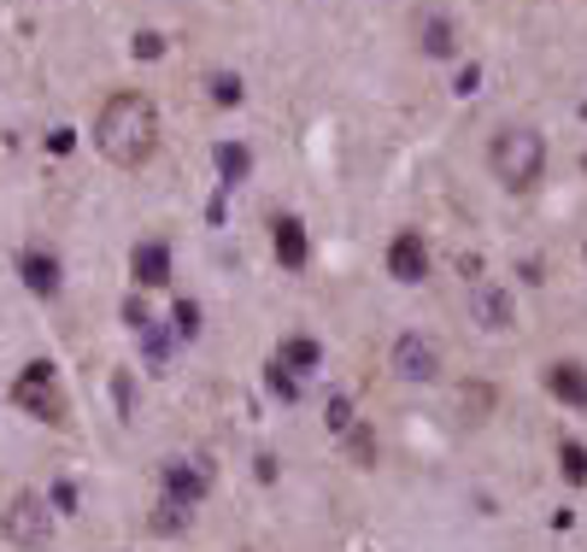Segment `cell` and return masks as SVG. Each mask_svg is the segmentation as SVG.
I'll use <instances>...</instances> for the list:
<instances>
[{
	"label": "cell",
	"instance_id": "obj_5",
	"mask_svg": "<svg viewBox=\"0 0 587 552\" xmlns=\"http://www.w3.org/2000/svg\"><path fill=\"white\" fill-rule=\"evenodd\" d=\"M388 371L400 376V383H441V341H429L418 330H406L400 341L388 347Z\"/></svg>",
	"mask_w": 587,
	"mask_h": 552
},
{
	"label": "cell",
	"instance_id": "obj_18",
	"mask_svg": "<svg viewBox=\"0 0 587 552\" xmlns=\"http://www.w3.org/2000/svg\"><path fill=\"white\" fill-rule=\"evenodd\" d=\"M206 89H212L218 107H241V95H247V89H241V77H230V71H212V82H206Z\"/></svg>",
	"mask_w": 587,
	"mask_h": 552
},
{
	"label": "cell",
	"instance_id": "obj_27",
	"mask_svg": "<svg viewBox=\"0 0 587 552\" xmlns=\"http://www.w3.org/2000/svg\"><path fill=\"white\" fill-rule=\"evenodd\" d=\"M582 258H587V253H582Z\"/></svg>",
	"mask_w": 587,
	"mask_h": 552
},
{
	"label": "cell",
	"instance_id": "obj_6",
	"mask_svg": "<svg viewBox=\"0 0 587 552\" xmlns=\"http://www.w3.org/2000/svg\"><path fill=\"white\" fill-rule=\"evenodd\" d=\"M464 312L481 335H511L517 330V306L499 283H470V295H464Z\"/></svg>",
	"mask_w": 587,
	"mask_h": 552
},
{
	"label": "cell",
	"instance_id": "obj_19",
	"mask_svg": "<svg viewBox=\"0 0 587 552\" xmlns=\"http://www.w3.org/2000/svg\"><path fill=\"white\" fill-rule=\"evenodd\" d=\"M323 423H330V435H347V429H353V400H347V394H335V400L323 406Z\"/></svg>",
	"mask_w": 587,
	"mask_h": 552
},
{
	"label": "cell",
	"instance_id": "obj_3",
	"mask_svg": "<svg viewBox=\"0 0 587 552\" xmlns=\"http://www.w3.org/2000/svg\"><path fill=\"white\" fill-rule=\"evenodd\" d=\"M12 406H24L30 418H42V423H71V406H65V388H59V376L47 358H36V365H24L19 371V383H12Z\"/></svg>",
	"mask_w": 587,
	"mask_h": 552
},
{
	"label": "cell",
	"instance_id": "obj_26",
	"mask_svg": "<svg viewBox=\"0 0 587 552\" xmlns=\"http://www.w3.org/2000/svg\"><path fill=\"white\" fill-rule=\"evenodd\" d=\"M253 464H258V482H276V459H270V453H258Z\"/></svg>",
	"mask_w": 587,
	"mask_h": 552
},
{
	"label": "cell",
	"instance_id": "obj_2",
	"mask_svg": "<svg viewBox=\"0 0 587 552\" xmlns=\"http://www.w3.org/2000/svg\"><path fill=\"white\" fill-rule=\"evenodd\" d=\"M488 170H494L499 188H511V195H529V188L546 177V135L529 130V124L494 130V142H488Z\"/></svg>",
	"mask_w": 587,
	"mask_h": 552
},
{
	"label": "cell",
	"instance_id": "obj_1",
	"mask_svg": "<svg viewBox=\"0 0 587 552\" xmlns=\"http://www.w3.org/2000/svg\"><path fill=\"white\" fill-rule=\"evenodd\" d=\"M95 147L107 153L118 170H142L159 153V107L135 89L107 95V107L95 118Z\"/></svg>",
	"mask_w": 587,
	"mask_h": 552
},
{
	"label": "cell",
	"instance_id": "obj_7",
	"mask_svg": "<svg viewBox=\"0 0 587 552\" xmlns=\"http://www.w3.org/2000/svg\"><path fill=\"white\" fill-rule=\"evenodd\" d=\"M159 488H165V499L200 506V499L218 488V476H212V464H206V459H165L159 464Z\"/></svg>",
	"mask_w": 587,
	"mask_h": 552
},
{
	"label": "cell",
	"instance_id": "obj_16",
	"mask_svg": "<svg viewBox=\"0 0 587 552\" xmlns=\"http://www.w3.org/2000/svg\"><path fill=\"white\" fill-rule=\"evenodd\" d=\"M188 517H195V506H182V499H159L153 529H159V534H177V529H188Z\"/></svg>",
	"mask_w": 587,
	"mask_h": 552
},
{
	"label": "cell",
	"instance_id": "obj_17",
	"mask_svg": "<svg viewBox=\"0 0 587 552\" xmlns=\"http://www.w3.org/2000/svg\"><path fill=\"white\" fill-rule=\"evenodd\" d=\"M558 464H564V476L576 482V488H587V446L582 441H558Z\"/></svg>",
	"mask_w": 587,
	"mask_h": 552
},
{
	"label": "cell",
	"instance_id": "obj_14",
	"mask_svg": "<svg viewBox=\"0 0 587 552\" xmlns=\"http://www.w3.org/2000/svg\"><path fill=\"white\" fill-rule=\"evenodd\" d=\"M276 365L294 371V376H312L323 365V347L312 335H283V347H276Z\"/></svg>",
	"mask_w": 587,
	"mask_h": 552
},
{
	"label": "cell",
	"instance_id": "obj_25",
	"mask_svg": "<svg viewBox=\"0 0 587 552\" xmlns=\"http://www.w3.org/2000/svg\"><path fill=\"white\" fill-rule=\"evenodd\" d=\"M118 411H124V423H130V376L118 371Z\"/></svg>",
	"mask_w": 587,
	"mask_h": 552
},
{
	"label": "cell",
	"instance_id": "obj_20",
	"mask_svg": "<svg viewBox=\"0 0 587 552\" xmlns=\"http://www.w3.org/2000/svg\"><path fill=\"white\" fill-rule=\"evenodd\" d=\"M170 318H177V341H195L200 335V306L195 300H177V312H170Z\"/></svg>",
	"mask_w": 587,
	"mask_h": 552
},
{
	"label": "cell",
	"instance_id": "obj_15",
	"mask_svg": "<svg viewBox=\"0 0 587 552\" xmlns=\"http://www.w3.org/2000/svg\"><path fill=\"white\" fill-rule=\"evenodd\" d=\"M418 47H423L429 59H453V54H458V30H453V19L429 12V19L418 24Z\"/></svg>",
	"mask_w": 587,
	"mask_h": 552
},
{
	"label": "cell",
	"instance_id": "obj_13",
	"mask_svg": "<svg viewBox=\"0 0 587 552\" xmlns=\"http://www.w3.org/2000/svg\"><path fill=\"white\" fill-rule=\"evenodd\" d=\"M212 159H218V183L223 188H241V183L253 177V147L247 142H218Z\"/></svg>",
	"mask_w": 587,
	"mask_h": 552
},
{
	"label": "cell",
	"instance_id": "obj_9",
	"mask_svg": "<svg viewBox=\"0 0 587 552\" xmlns=\"http://www.w3.org/2000/svg\"><path fill=\"white\" fill-rule=\"evenodd\" d=\"M270 247H276V265H283V271H306V265H312V235H306V223L294 212H283L270 223Z\"/></svg>",
	"mask_w": 587,
	"mask_h": 552
},
{
	"label": "cell",
	"instance_id": "obj_22",
	"mask_svg": "<svg viewBox=\"0 0 587 552\" xmlns=\"http://www.w3.org/2000/svg\"><path fill=\"white\" fill-rule=\"evenodd\" d=\"M47 506H54V511H77V488H71V482H54V494H47Z\"/></svg>",
	"mask_w": 587,
	"mask_h": 552
},
{
	"label": "cell",
	"instance_id": "obj_4",
	"mask_svg": "<svg viewBox=\"0 0 587 552\" xmlns=\"http://www.w3.org/2000/svg\"><path fill=\"white\" fill-rule=\"evenodd\" d=\"M0 534H7L12 547H24V552H36L54 541V506H47V494H12L7 499V511H0Z\"/></svg>",
	"mask_w": 587,
	"mask_h": 552
},
{
	"label": "cell",
	"instance_id": "obj_21",
	"mask_svg": "<svg viewBox=\"0 0 587 552\" xmlns=\"http://www.w3.org/2000/svg\"><path fill=\"white\" fill-rule=\"evenodd\" d=\"M265 383H270V394H283V400H300V376L283 371L276 358H270V376H265Z\"/></svg>",
	"mask_w": 587,
	"mask_h": 552
},
{
	"label": "cell",
	"instance_id": "obj_10",
	"mask_svg": "<svg viewBox=\"0 0 587 552\" xmlns=\"http://www.w3.org/2000/svg\"><path fill=\"white\" fill-rule=\"evenodd\" d=\"M546 394L569 411H587V365L582 358H552L546 365Z\"/></svg>",
	"mask_w": 587,
	"mask_h": 552
},
{
	"label": "cell",
	"instance_id": "obj_23",
	"mask_svg": "<svg viewBox=\"0 0 587 552\" xmlns=\"http://www.w3.org/2000/svg\"><path fill=\"white\" fill-rule=\"evenodd\" d=\"M165 54V36H153V30H142L135 36V59H159Z\"/></svg>",
	"mask_w": 587,
	"mask_h": 552
},
{
	"label": "cell",
	"instance_id": "obj_8",
	"mask_svg": "<svg viewBox=\"0 0 587 552\" xmlns=\"http://www.w3.org/2000/svg\"><path fill=\"white\" fill-rule=\"evenodd\" d=\"M388 276L400 288H418L423 276H429V247H423L418 230H400V235L388 241Z\"/></svg>",
	"mask_w": 587,
	"mask_h": 552
},
{
	"label": "cell",
	"instance_id": "obj_11",
	"mask_svg": "<svg viewBox=\"0 0 587 552\" xmlns=\"http://www.w3.org/2000/svg\"><path fill=\"white\" fill-rule=\"evenodd\" d=\"M130 276H135V288H165L170 283V241H135Z\"/></svg>",
	"mask_w": 587,
	"mask_h": 552
},
{
	"label": "cell",
	"instance_id": "obj_12",
	"mask_svg": "<svg viewBox=\"0 0 587 552\" xmlns=\"http://www.w3.org/2000/svg\"><path fill=\"white\" fill-rule=\"evenodd\" d=\"M19 271H24V288H30L36 300H54L59 288H65L59 258H54V253H42V247H36V253H24V265H19Z\"/></svg>",
	"mask_w": 587,
	"mask_h": 552
},
{
	"label": "cell",
	"instance_id": "obj_24",
	"mask_svg": "<svg viewBox=\"0 0 587 552\" xmlns=\"http://www.w3.org/2000/svg\"><path fill=\"white\" fill-rule=\"evenodd\" d=\"M476 82H481V71H476V65H464V71H458V95H476Z\"/></svg>",
	"mask_w": 587,
	"mask_h": 552
}]
</instances>
